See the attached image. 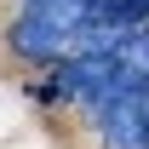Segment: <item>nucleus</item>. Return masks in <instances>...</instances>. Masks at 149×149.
Here are the masks:
<instances>
[{
	"label": "nucleus",
	"mask_w": 149,
	"mask_h": 149,
	"mask_svg": "<svg viewBox=\"0 0 149 149\" xmlns=\"http://www.w3.org/2000/svg\"><path fill=\"white\" fill-rule=\"evenodd\" d=\"M23 6H29V0H23Z\"/></svg>",
	"instance_id": "nucleus-4"
},
{
	"label": "nucleus",
	"mask_w": 149,
	"mask_h": 149,
	"mask_svg": "<svg viewBox=\"0 0 149 149\" xmlns=\"http://www.w3.org/2000/svg\"><path fill=\"white\" fill-rule=\"evenodd\" d=\"M92 115H97L103 149H149L143 143V86H126V92L103 97Z\"/></svg>",
	"instance_id": "nucleus-2"
},
{
	"label": "nucleus",
	"mask_w": 149,
	"mask_h": 149,
	"mask_svg": "<svg viewBox=\"0 0 149 149\" xmlns=\"http://www.w3.org/2000/svg\"><path fill=\"white\" fill-rule=\"evenodd\" d=\"M143 143H149V80H143Z\"/></svg>",
	"instance_id": "nucleus-3"
},
{
	"label": "nucleus",
	"mask_w": 149,
	"mask_h": 149,
	"mask_svg": "<svg viewBox=\"0 0 149 149\" xmlns=\"http://www.w3.org/2000/svg\"><path fill=\"white\" fill-rule=\"evenodd\" d=\"M103 12V0H29L17 12V23L6 29L12 52L29 63H63L74 46V35Z\"/></svg>",
	"instance_id": "nucleus-1"
}]
</instances>
